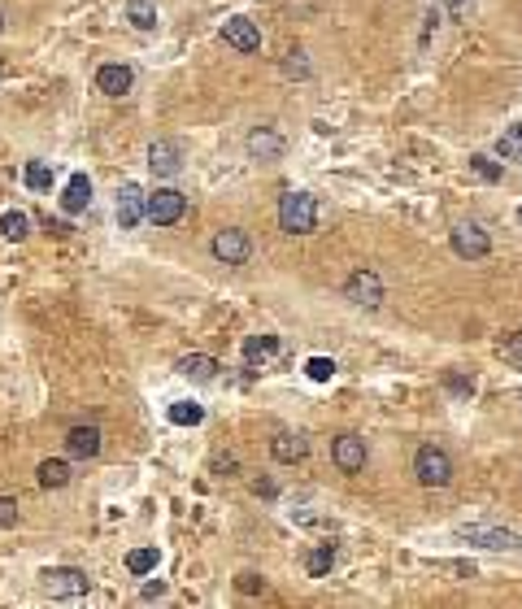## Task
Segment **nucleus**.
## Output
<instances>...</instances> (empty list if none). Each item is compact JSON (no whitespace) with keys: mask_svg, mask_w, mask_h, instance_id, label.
I'll return each instance as SVG.
<instances>
[{"mask_svg":"<svg viewBox=\"0 0 522 609\" xmlns=\"http://www.w3.org/2000/svg\"><path fill=\"white\" fill-rule=\"evenodd\" d=\"M518 222H522V204H518Z\"/></svg>","mask_w":522,"mask_h":609,"instance_id":"38","label":"nucleus"},{"mask_svg":"<svg viewBox=\"0 0 522 609\" xmlns=\"http://www.w3.org/2000/svg\"><path fill=\"white\" fill-rule=\"evenodd\" d=\"M144 218H148V196L139 192V183H122V192H118V222H122V231L139 227Z\"/></svg>","mask_w":522,"mask_h":609,"instance_id":"8","label":"nucleus"},{"mask_svg":"<svg viewBox=\"0 0 522 609\" xmlns=\"http://www.w3.org/2000/svg\"><path fill=\"white\" fill-rule=\"evenodd\" d=\"M27 188H31V192L53 188V166H48V162H27Z\"/></svg>","mask_w":522,"mask_h":609,"instance_id":"26","label":"nucleus"},{"mask_svg":"<svg viewBox=\"0 0 522 609\" xmlns=\"http://www.w3.org/2000/svg\"><path fill=\"white\" fill-rule=\"evenodd\" d=\"M305 53H288V74H309V66L300 62Z\"/></svg>","mask_w":522,"mask_h":609,"instance_id":"33","label":"nucleus"},{"mask_svg":"<svg viewBox=\"0 0 522 609\" xmlns=\"http://www.w3.org/2000/svg\"><path fill=\"white\" fill-rule=\"evenodd\" d=\"M92 583L79 566H57V571H44V592L57 596V601H70V596H83Z\"/></svg>","mask_w":522,"mask_h":609,"instance_id":"4","label":"nucleus"},{"mask_svg":"<svg viewBox=\"0 0 522 609\" xmlns=\"http://www.w3.org/2000/svg\"><path fill=\"white\" fill-rule=\"evenodd\" d=\"M0 31H4V13H0Z\"/></svg>","mask_w":522,"mask_h":609,"instance_id":"37","label":"nucleus"},{"mask_svg":"<svg viewBox=\"0 0 522 609\" xmlns=\"http://www.w3.org/2000/svg\"><path fill=\"white\" fill-rule=\"evenodd\" d=\"M305 374H309L314 383H326V379L335 374V362H331V357H309V362H305Z\"/></svg>","mask_w":522,"mask_h":609,"instance_id":"28","label":"nucleus"},{"mask_svg":"<svg viewBox=\"0 0 522 609\" xmlns=\"http://www.w3.org/2000/svg\"><path fill=\"white\" fill-rule=\"evenodd\" d=\"M279 227L288 236H309L318 227V201L309 192H283L279 196Z\"/></svg>","mask_w":522,"mask_h":609,"instance_id":"1","label":"nucleus"},{"mask_svg":"<svg viewBox=\"0 0 522 609\" xmlns=\"http://www.w3.org/2000/svg\"><path fill=\"white\" fill-rule=\"evenodd\" d=\"M344 296H349L353 304H361V309H379V304H383V279H379L375 271H358L353 279H349Z\"/></svg>","mask_w":522,"mask_h":609,"instance_id":"7","label":"nucleus"},{"mask_svg":"<svg viewBox=\"0 0 522 609\" xmlns=\"http://www.w3.org/2000/svg\"><path fill=\"white\" fill-rule=\"evenodd\" d=\"M453 253H457V257H466V262L488 257V253H492L488 231H484L479 222H457V227H453Z\"/></svg>","mask_w":522,"mask_h":609,"instance_id":"5","label":"nucleus"},{"mask_svg":"<svg viewBox=\"0 0 522 609\" xmlns=\"http://www.w3.org/2000/svg\"><path fill=\"white\" fill-rule=\"evenodd\" d=\"M157 562H162V553H157V548H130V553H127V571H130V575H153V571H157Z\"/></svg>","mask_w":522,"mask_h":609,"instance_id":"23","label":"nucleus"},{"mask_svg":"<svg viewBox=\"0 0 522 609\" xmlns=\"http://www.w3.org/2000/svg\"><path fill=\"white\" fill-rule=\"evenodd\" d=\"M501 353H505V362H509L514 371H522V331L505 339V344H501Z\"/></svg>","mask_w":522,"mask_h":609,"instance_id":"30","label":"nucleus"},{"mask_svg":"<svg viewBox=\"0 0 522 609\" xmlns=\"http://www.w3.org/2000/svg\"><path fill=\"white\" fill-rule=\"evenodd\" d=\"M27 227H31V222H27V213H18V209H9V213L0 218V231H4L9 239H22L27 236Z\"/></svg>","mask_w":522,"mask_h":609,"instance_id":"27","label":"nucleus"},{"mask_svg":"<svg viewBox=\"0 0 522 609\" xmlns=\"http://www.w3.org/2000/svg\"><path fill=\"white\" fill-rule=\"evenodd\" d=\"M170 422L174 427H196V422H205V409L196 405V401H174L170 405Z\"/></svg>","mask_w":522,"mask_h":609,"instance_id":"24","label":"nucleus"},{"mask_svg":"<svg viewBox=\"0 0 522 609\" xmlns=\"http://www.w3.org/2000/svg\"><path fill=\"white\" fill-rule=\"evenodd\" d=\"M183 213H188V196L174 188H157L148 196V222H157V227H174Z\"/></svg>","mask_w":522,"mask_h":609,"instance_id":"3","label":"nucleus"},{"mask_svg":"<svg viewBox=\"0 0 522 609\" xmlns=\"http://www.w3.org/2000/svg\"><path fill=\"white\" fill-rule=\"evenodd\" d=\"M65 453L70 457H97L100 453V431L97 427H70V436H65Z\"/></svg>","mask_w":522,"mask_h":609,"instance_id":"15","label":"nucleus"},{"mask_svg":"<svg viewBox=\"0 0 522 609\" xmlns=\"http://www.w3.org/2000/svg\"><path fill=\"white\" fill-rule=\"evenodd\" d=\"M470 170H475L484 183H496V179H501V166H496L492 157H470Z\"/></svg>","mask_w":522,"mask_h":609,"instance_id":"29","label":"nucleus"},{"mask_svg":"<svg viewBox=\"0 0 522 609\" xmlns=\"http://www.w3.org/2000/svg\"><path fill=\"white\" fill-rule=\"evenodd\" d=\"M331 566H335V544H318V548H314V553L305 557V571H309L314 579L326 575Z\"/></svg>","mask_w":522,"mask_h":609,"instance_id":"25","label":"nucleus"},{"mask_svg":"<svg viewBox=\"0 0 522 609\" xmlns=\"http://www.w3.org/2000/svg\"><path fill=\"white\" fill-rule=\"evenodd\" d=\"M240 588H244V592H257L261 583H257V575H244V579H240Z\"/></svg>","mask_w":522,"mask_h":609,"instance_id":"36","label":"nucleus"},{"mask_svg":"<svg viewBox=\"0 0 522 609\" xmlns=\"http://www.w3.org/2000/svg\"><path fill=\"white\" fill-rule=\"evenodd\" d=\"M223 39H227L235 53H257V48H261L257 22H248V18H231L227 27H223Z\"/></svg>","mask_w":522,"mask_h":609,"instance_id":"11","label":"nucleus"},{"mask_svg":"<svg viewBox=\"0 0 522 609\" xmlns=\"http://www.w3.org/2000/svg\"><path fill=\"white\" fill-rule=\"evenodd\" d=\"M270 453H274V462L292 466V462H300V457L309 453V440H305V436H296V431H279V436L270 440Z\"/></svg>","mask_w":522,"mask_h":609,"instance_id":"14","label":"nucleus"},{"mask_svg":"<svg viewBox=\"0 0 522 609\" xmlns=\"http://www.w3.org/2000/svg\"><path fill=\"white\" fill-rule=\"evenodd\" d=\"M461 536L484 544V548H518V536L505 531V527H461Z\"/></svg>","mask_w":522,"mask_h":609,"instance_id":"16","label":"nucleus"},{"mask_svg":"<svg viewBox=\"0 0 522 609\" xmlns=\"http://www.w3.org/2000/svg\"><path fill=\"white\" fill-rule=\"evenodd\" d=\"M39 488H65L70 483V466H65L62 457H48V462H39Z\"/></svg>","mask_w":522,"mask_h":609,"instance_id":"20","label":"nucleus"},{"mask_svg":"<svg viewBox=\"0 0 522 609\" xmlns=\"http://www.w3.org/2000/svg\"><path fill=\"white\" fill-rule=\"evenodd\" d=\"M496 153H501V162L522 166V127H505V136L496 139Z\"/></svg>","mask_w":522,"mask_h":609,"instance_id":"21","label":"nucleus"},{"mask_svg":"<svg viewBox=\"0 0 522 609\" xmlns=\"http://www.w3.org/2000/svg\"><path fill=\"white\" fill-rule=\"evenodd\" d=\"M127 22L135 31H153L157 27V9L148 4V0H130L127 4Z\"/></svg>","mask_w":522,"mask_h":609,"instance_id":"22","label":"nucleus"},{"mask_svg":"<svg viewBox=\"0 0 522 609\" xmlns=\"http://www.w3.org/2000/svg\"><path fill=\"white\" fill-rule=\"evenodd\" d=\"M279 353V336H248L244 339V362L257 366V362H270Z\"/></svg>","mask_w":522,"mask_h":609,"instance_id":"19","label":"nucleus"},{"mask_svg":"<svg viewBox=\"0 0 522 609\" xmlns=\"http://www.w3.org/2000/svg\"><path fill=\"white\" fill-rule=\"evenodd\" d=\"M130 83H135V74H130V66H122V62H105V66L97 70V88L105 96H127Z\"/></svg>","mask_w":522,"mask_h":609,"instance_id":"10","label":"nucleus"},{"mask_svg":"<svg viewBox=\"0 0 522 609\" xmlns=\"http://www.w3.org/2000/svg\"><path fill=\"white\" fill-rule=\"evenodd\" d=\"M248 153H253L257 162H279V157H283V136H274L270 127H257V131L248 136Z\"/></svg>","mask_w":522,"mask_h":609,"instance_id":"17","label":"nucleus"},{"mask_svg":"<svg viewBox=\"0 0 522 609\" xmlns=\"http://www.w3.org/2000/svg\"><path fill=\"white\" fill-rule=\"evenodd\" d=\"M88 204H92V179L88 174H70V183L62 192V209L65 213H83Z\"/></svg>","mask_w":522,"mask_h":609,"instance_id":"13","label":"nucleus"},{"mask_svg":"<svg viewBox=\"0 0 522 609\" xmlns=\"http://www.w3.org/2000/svg\"><path fill=\"white\" fill-rule=\"evenodd\" d=\"M449 388H453V392H461V396H470V392H475V379H461V374H449Z\"/></svg>","mask_w":522,"mask_h":609,"instance_id":"32","label":"nucleus"},{"mask_svg":"<svg viewBox=\"0 0 522 609\" xmlns=\"http://www.w3.org/2000/svg\"><path fill=\"white\" fill-rule=\"evenodd\" d=\"M148 166H153V174H162V179H174V174L183 170V153H179V144L157 139V144L148 148Z\"/></svg>","mask_w":522,"mask_h":609,"instance_id":"12","label":"nucleus"},{"mask_svg":"<svg viewBox=\"0 0 522 609\" xmlns=\"http://www.w3.org/2000/svg\"><path fill=\"white\" fill-rule=\"evenodd\" d=\"M179 374H188V379H196V383H209V379L218 374V362H214L209 353H192V357L179 362Z\"/></svg>","mask_w":522,"mask_h":609,"instance_id":"18","label":"nucleus"},{"mask_svg":"<svg viewBox=\"0 0 522 609\" xmlns=\"http://www.w3.org/2000/svg\"><path fill=\"white\" fill-rule=\"evenodd\" d=\"M414 474H418V483H426V488H444V483L453 479V457H449L444 448L426 444V448H418V457H414Z\"/></svg>","mask_w":522,"mask_h":609,"instance_id":"2","label":"nucleus"},{"mask_svg":"<svg viewBox=\"0 0 522 609\" xmlns=\"http://www.w3.org/2000/svg\"><path fill=\"white\" fill-rule=\"evenodd\" d=\"M444 4H449V9H453L457 18H461V13H466V9H470V0H444Z\"/></svg>","mask_w":522,"mask_h":609,"instance_id":"35","label":"nucleus"},{"mask_svg":"<svg viewBox=\"0 0 522 609\" xmlns=\"http://www.w3.org/2000/svg\"><path fill=\"white\" fill-rule=\"evenodd\" d=\"M0 527H18V501L0 496Z\"/></svg>","mask_w":522,"mask_h":609,"instance_id":"31","label":"nucleus"},{"mask_svg":"<svg viewBox=\"0 0 522 609\" xmlns=\"http://www.w3.org/2000/svg\"><path fill=\"white\" fill-rule=\"evenodd\" d=\"M248 253H253V244H248V236H244L240 227H227V231L214 236V257H218L223 266H244Z\"/></svg>","mask_w":522,"mask_h":609,"instance_id":"6","label":"nucleus"},{"mask_svg":"<svg viewBox=\"0 0 522 609\" xmlns=\"http://www.w3.org/2000/svg\"><path fill=\"white\" fill-rule=\"evenodd\" d=\"M162 592H165V583H162V579H157V583H148V588H144V596H148V601H153V596H162Z\"/></svg>","mask_w":522,"mask_h":609,"instance_id":"34","label":"nucleus"},{"mask_svg":"<svg viewBox=\"0 0 522 609\" xmlns=\"http://www.w3.org/2000/svg\"><path fill=\"white\" fill-rule=\"evenodd\" d=\"M331 457H335V466L344 474L366 471V440L361 436H340V440L331 444Z\"/></svg>","mask_w":522,"mask_h":609,"instance_id":"9","label":"nucleus"}]
</instances>
